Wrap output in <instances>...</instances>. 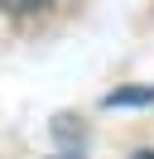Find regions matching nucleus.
Listing matches in <instances>:
<instances>
[{"mask_svg": "<svg viewBox=\"0 0 154 159\" xmlns=\"http://www.w3.org/2000/svg\"><path fill=\"white\" fill-rule=\"evenodd\" d=\"M48 0H0V10L5 15H29V10H43Z\"/></svg>", "mask_w": 154, "mask_h": 159, "instance_id": "2", "label": "nucleus"}, {"mask_svg": "<svg viewBox=\"0 0 154 159\" xmlns=\"http://www.w3.org/2000/svg\"><path fill=\"white\" fill-rule=\"evenodd\" d=\"M154 101V87H125V92H106L101 106H149Z\"/></svg>", "mask_w": 154, "mask_h": 159, "instance_id": "1", "label": "nucleus"}, {"mask_svg": "<svg viewBox=\"0 0 154 159\" xmlns=\"http://www.w3.org/2000/svg\"><path fill=\"white\" fill-rule=\"evenodd\" d=\"M135 159H154V149H140V154H135Z\"/></svg>", "mask_w": 154, "mask_h": 159, "instance_id": "3", "label": "nucleus"}]
</instances>
